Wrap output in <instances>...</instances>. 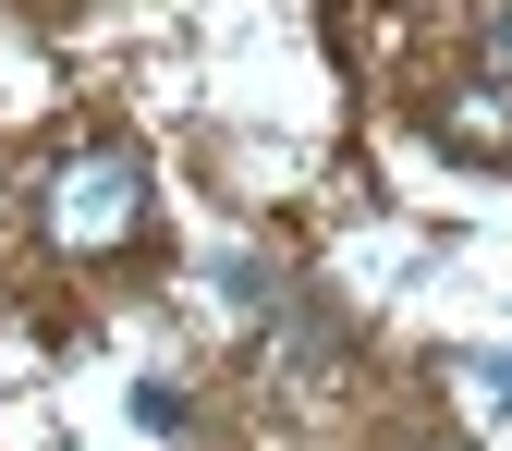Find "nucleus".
Returning a JSON list of instances; mask_svg holds the SVG:
<instances>
[{"label": "nucleus", "mask_w": 512, "mask_h": 451, "mask_svg": "<svg viewBox=\"0 0 512 451\" xmlns=\"http://www.w3.org/2000/svg\"><path fill=\"white\" fill-rule=\"evenodd\" d=\"M37 232L61 256H122L147 232V159L135 147H86V159H61L49 171V196H37Z\"/></svg>", "instance_id": "obj_1"}, {"label": "nucleus", "mask_w": 512, "mask_h": 451, "mask_svg": "<svg viewBox=\"0 0 512 451\" xmlns=\"http://www.w3.org/2000/svg\"><path fill=\"white\" fill-rule=\"evenodd\" d=\"M476 49H488V74L512 86V0H488V13H476Z\"/></svg>", "instance_id": "obj_3"}, {"label": "nucleus", "mask_w": 512, "mask_h": 451, "mask_svg": "<svg viewBox=\"0 0 512 451\" xmlns=\"http://www.w3.org/2000/svg\"><path fill=\"white\" fill-rule=\"evenodd\" d=\"M439 147H452V159H512V86L476 74L452 110H439Z\"/></svg>", "instance_id": "obj_2"}]
</instances>
